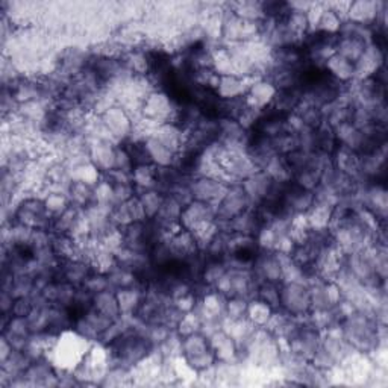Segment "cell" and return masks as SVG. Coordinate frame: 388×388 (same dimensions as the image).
<instances>
[{
	"label": "cell",
	"instance_id": "cell-10",
	"mask_svg": "<svg viewBox=\"0 0 388 388\" xmlns=\"http://www.w3.org/2000/svg\"><path fill=\"white\" fill-rule=\"evenodd\" d=\"M227 8L231 9L232 14H235L238 18L244 20V22L261 25L267 18L263 8V2H238L230 4Z\"/></svg>",
	"mask_w": 388,
	"mask_h": 388
},
{
	"label": "cell",
	"instance_id": "cell-15",
	"mask_svg": "<svg viewBox=\"0 0 388 388\" xmlns=\"http://www.w3.org/2000/svg\"><path fill=\"white\" fill-rule=\"evenodd\" d=\"M137 196H138V199H140L147 218L149 220H152V218L156 217L159 210H161V205L164 202L165 194L163 192L156 190V188H154V190H146V192L137 193Z\"/></svg>",
	"mask_w": 388,
	"mask_h": 388
},
{
	"label": "cell",
	"instance_id": "cell-2",
	"mask_svg": "<svg viewBox=\"0 0 388 388\" xmlns=\"http://www.w3.org/2000/svg\"><path fill=\"white\" fill-rule=\"evenodd\" d=\"M280 308L296 318H305L311 314L310 287L303 282H281Z\"/></svg>",
	"mask_w": 388,
	"mask_h": 388
},
{
	"label": "cell",
	"instance_id": "cell-1",
	"mask_svg": "<svg viewBox=\"0 0 388 388\" xmlns=\"http://www.w3.org/2000/svg\"><path fill=\"white\" fill-rule=\"evenodd\" d=\"M97 115L101 118L102 125L105 126L106 132L113 138L114 143L123 144L135 135L137 123L134 120V117L129 114L120 104L109 105Z\"/></svg>",
	"mask_w": 388,
	"mask_h": 388
},
{
	"label": "cell",
	"instance_id": "cell-9",
	"mask_svg": "<svg viewBox=\"0 0 388 388\" xmlns=\"http://www.w3.org/2000/svg\"><path fill=\"white\" fill-rule=\"evenodd\" d=\"M367 44L369 43H365L364 39L356 37H337L335 54L355 64L364 54Z\"/></svg>",
	"mask_w": 388,
	"mask_h": 388
},
{
	"label": "cell",
	"instance_id": "cell-12",
	"mask_svg": "<svg viewBox=\"0 0 388 388\" xmlns=\"http://www.w3.org/2000/svg\"><path fill=\"white\" fill-rule=\"evenodd\" d=\"M273 313H275V308L254 297V299L249 301L246 317L247 320L252 325H255L256 327H265L267 323L270 322Z\"/></svg>",
	"mask_w": 388,
	"mask_h": 388
},
{
	"label": "cell",
	"instance_id": "cell-7",
	"mask_svg": "<svg viewBox=\"0 0 388 388\" xmlns=\"http://www.w3.org/2000/svg\"><path fill=\"white\" fill-rule=\"evenodd\" d=\"M255 79L238 76V75L220 76V81H218V85L214 93L218 97V101L222 102L240 101V99H244L249 87H251Z\"/></svg>",
	"mask_w": 388,
	"mask_h": 388
},
{
	"label": "cell",
	"instance_id": "cell-13",
	"mask_svg": "<svg viewBox=\"0 0 388 388\" xmlns=\"http://www.w3.org/2000/svg\"><path fill=\"white\" fill-rule=\"evenodd\" d=\"M156 172H158V167L152 164L134 167L132 184L135 187L137 193L154 190V188H156Z\"/></svg>",
	"mask_w": 388,
	"mask_h": 388
},
{
	"label": "cell",
	"instance_id": "cell-8",
	"mask_svg": "<svg viewBox=\"0 0 388 388\" xmlns=\"http://www.w3.org/2000/svg\"><path fill=\"white\" fill-rule=\"evenodd\" d=\"M323 70L330 75L335 82L342 84L344 87L355 81V64L347 61V59L337 54L326 59Z\"/></svg>",
	"mask_w": 388,
	"mask_h": 388
},
{
	"label": "cell",
	"instance_id": "cell-11",
	"mask_svg": "<svg viewBox=\"0 0 388 388\" xmlns=\"http://www.w3.org/2000/svg\"><path fill=\"white\" fill-rule=\"evenodd\" d=\"M93 308L99 313L105 314L106 317L113 318V320H115V318L122 315L115 290H105L102 293L94 294L93 296Z\"/></svg>",
	"mask_w": 388,
	"mask_h": 388
},
{
	"label": "cell",
	"instance_id": "cell-5",
	"mask_svg": "<svg viewBox=\"0 0 388 388\" xmlns=\"http://www.w3.org/2000/svg\"><path fill=\"white\" fill-rule=\"evenodd\" d=\"M277 94V88L270 79H255L249 87L244 96V104L252 111L263 114L265 109L270 108Z\"/></svg>",
	"mask_w": 388,
	"mask_h": 388
},
{
	"label": "cell",
	"instance_id": "cell-3",
	"mask_svg": "<svg viewBox=\"0 0 388 388\" xmlns=\"http://www.w3.org/2000/svg\"><path fill=\"white\" fill-rule=\"evenodd\" d=\"M227 185L223 179H217L211 176H192L190 179V192L193 194V201L217 205L222 201L225 193L227 192Z\"/></svg>",
	"mask_w": 388,
	"mask_h": 388
},
{
	"label": "cell",
	"instance_id": "cell-6",
	"mask_svg": "<svg viewBox=\"0 0 388 388\" xmlns=\"http://www.w3.org/2000/svg\"><path fill=\"white\" fill-rule=\"evenodd\" d=\"M115 151L117 144L108 140L88 138V159L92 161L102 175L115 168Z\"/></svg>",
	"mask_w": 388,
	"mask_h": 388
},
{
	"label": "cell",
	"instance_id": "cell-14",
	"mask_svg": "<svg viewBox=\"0 0 388 388\" xmlns=\"http://www.w3.org/2000/svg\"><path fill=\"white\" fill-rule=\"evenodd\" d=\"M68 197H70L72 205L85 210L94 204V187L85 182H72L68 188Z\"/></svg>",
	"mask_w": 388,
	"mask_h": 388
},
{
	"label": "cell",
	"instance_id": "cell-18",
	"mask_svg": "<svg viewBox=\"0 0 388 388\" xmlns=\"http://www.w3.org/2000/svg\"><path fill=\"white\" fill-rule=\"evenodd\" d=\"M35 310V303L32 296H23V297H17L14 301V306H13V313L11 315H17V317H29Z\"/></svg>",
	"mask_w": 388,
	"mask_h": 388
},
{
	"label": "cell",
	"instance_id": "cell-16",
	"mask_svg": "<svg viewBox=\"0 0 388 388\" xmlns=\"http://www.w3.org/2000/svg\"><path fill=\"white\" fill-rule=\"evenodd\" d=\"M43 197V202L47 213L51 214L52 217H56L61 213H64L68 206L72 205L70 197H68V193L64 192H47Z\"/></svg>",
	"mask_w": 388,
	"mask_h": 388
},
{
	"label": "cell",
	"instance_id": "cell-17",
	"mask_svg": "<svg viewBox=\"0 0 388 388\" xmlns=\"http://www.w3.org/2000/svg\"><path fill=\"white\" fill-rule=\"evenodd\" d=\"M247 305H249V299H246V297H240V296L227 297L225 317L230 318V320H242V318H246Z\"/></svg>",
	"mask_w": 388,
	"mask_h": 388
},
{
	"label": "cell",
	"instance_id": "cell-4",
	"mask_svg": "<svg viewBox=\"0 0 388 388\" xmlns=\"http://www.w3.org/2000/svg\"><path fill=\"white\" fill-rule=\"evenodd\" d=\"M215 206L211 204L192 201L187 206H184L181 218H179V223H181L182 230L196 232L201 230V227L214 223L215 222Z\"/></svg>",
	"mask_w": 388,
	"mask_h": 388
}]
</instances>
